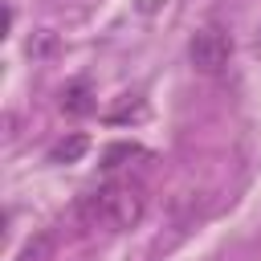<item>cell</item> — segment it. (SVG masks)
<instances>
[{"label":"cell","mask_w":261,"mask_h":261,"mask_svg":"<svg viewBox=\"0 0 261 261\" xmlns=\"http://www.w3.org/2000/svg\"><path fill=\"white\" fill-rule=\"evenodd\" d=\"M143 212H147V192L139 184H130V179L98 184L73 208L77 224L82 228H98V232H126V228H135L143 220Z\"/></svg>","instance_id":"6da1fadb"},{"label":"cell","mask_w":261,"mask_h":261,"mask_svg":"<svg viewBox=\"0 0 261 261\" xmlns=\"http://www.w3.org/2000/svg\"><path fill=\"white\" fill-rule=\"evenodd\" d=\"M188 57H192V65L200 73H220L228 65V57H232V37L224 29H200L192 37V45H188Z\"/></svg>","instance_id":"7a4b0ae2"},{"label":"cell","mask_w":261,"mask_h":261,"mask_svg":"<svg viewBox=\"0 0 261 261\" xmlns=\"http://www.w3.org/2000/svg\"><path fill=\"white\" fill-rule=\"evenodd\" d=\"M86 135H69V139H61V143H53L49 147V163H77L82 155H86Z\"/></svg>","instance_id":"5b68a950"},{"label":"cell","mask_w":261,"mask_h":261,"mask_svg":"<svg viewBox=\"0 0 261 261\" xmlns=\"http://www.w3.org/2000/svg\"><path fill=\"white\" fill-rule=\"evenodd\" d=\"M61 110L69 114V118H82V114H90L94 110V94H90V82H69L65 90H61Z\"/></svg>","instance_id":"3957f363"},{"label":"cell","mask_w":261,"mask_h":261,"mask_svg":"<svg viewBox=\"0 0 261 261\" xmlns=\"http://www.w3.org/2000/svg\"><path fill=\"white\" fill-rule=\"evenodd\" d=\"M130 159H147V147H139V143H110L102 151V167L106 171H114V167H122Z\"/></svg>","instance_id":"277c9868"},{"label":"cell","mask_w":261,"mask_h":261,"mask_svg":"<svg viewBox=\"0 0 261 261\" xmlns=\"http://www.w3.org/2000/svg\"><path fill=\"white\" fill-rule=\"evenodd\" d=\"M49 257H53V237H49V232L29 237V241H24V249L16 253V261H49Z\"/></svg>","instance_id":"8992f818"}]
</instances>
